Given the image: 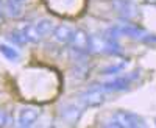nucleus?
Listing matches in <instances>:
<instances>
[{
  "label": "nucleus",
  "instance_id": "1",
  "mask_svg": "<svg viewBox=\"0 0 156 128\" xmlns=\"http://www.w3.org/2000/svg\"><path fill=\"white\" fill-rule=\"evenodd\" d=\"M105 126H117V128H142L145 126V120L139 117L134 112H128V111H117L114 116L103 123Z\"/></svg>",
  "mask_w": 156,
  "mask_h": 128
},
{
  "label": "nucleus",
  "instance_id": "2",
  "mask_svg": "<svg viewBox=\"0 0 156 128\" xmlns=\"http://www.w3.org/2000/svg\"><path fill=\"white\" fill-rule=\"evenodd\" d=\"M72 50L75 52H80V53H89L92 50V37L87 34V31H84L83 28H75L70 37V42Z\"/></svg>",
  "mask_w": 156,
  "mask_h": 128
},
{
  "label": "nucleus",
  "instance_id": "3",
  "mask_svg": "<svg viewBox=\"0 0 156 128\" xmlns=\"http://www.w3.org/2000/svg\"><path fill=\"white\" fill-rule=\"evenodd\" d=\"M139 76L137 72H133V73H128V75H123V76H117V78H112V80H108L105 83H101L100 87L103 89L105 92H117V91H125V89L129 87L136 78Z\"/></svg>",
  "mask_w": 156,
  "mask_h": 128
},
{
  "label": "nucleus",
  "instance_id": "4",
  "mask_svg": "<svg viewBox=\"0 0 156 128\" xmlns=\"http://www.w3.org/2000/svg\"><path fill=\"white\" fill-rule=\"evenodd\" d=\"M80 100H81L83 106L95 108V106H100L106 101V92L103 91L100 86L98 87H90L80 95Z\"/></svg>",
  "mask_w": 156,
  "mask_h": 128
},
{
  "label": "nucleus",
  "instance_id": "5",
  "mask_svg": "<svg viewBox=\"0 0 156 128\" xmlns=\"http://www.w3.org/2000/svg\"><path fill=\"white\" fill-rule=\"evenodd\" d=\"M111 6L126 20L134 19L137 16V8L134 6L133 2H129V0H112Z\"/></svg>",
  "mask_w": 156,
  "mask_h": 128
},
{
  "label": "nucleus",
  "instance_id": "6",
  "mask_svg": "<svg viewBox=\"0 0 156 128\" xmlns=\"http://www.w3.org/2000/svg\"><path fill=\"white\" fill-rule=\"evenodd\" d=\"M39 117V109L34 106H25L19 111L17 125L19 126H31Z\"/></svg>",
  "mask_w": 156,
  "mask_h": 128
},
{
  "label": "nucleus",
  "instance_id": "7",
  "mask_svg": "<svg viewBox=\"0 0 156 128\" xmlns=\"http://www.w3.org/2000/svg\"><path fill=\"white\" fill-rule=\"evenodd\" d=\"M72 33H73V28L69 27V25L66 23H61L58 25V27L53 28V33H51V36H53V39L61 44V45H66L70 42V37H72Z\"/></svg>",
  "mask_w": 156,
  "mask_h": 128
},
{
  "label": "nucleus",
  "instance_id": "8",
  "mask_svg": "<svg viewBox=\"0 0 156 128\" xmlns=\"http://www.w3.org/2000/svg\"><path fill=\"white\" fill-rule=\"evenodd\" d=\"M81 114H83L81 106H78L75 103H70V105H66V106L61 108V117L69 123H76L80 120Z\"/></svg>",
  "mask_w": 156,
  "mask_h": 128
},
{
  "label": "nucleus",
  "instance_id": "9",
  "mask_svg": "<svg viewBox=\"0 0 156 128\" xmlns=\"http://www.w3.org/2000/svg\"><path fill=\"white\" fill-rule=\"evenodd\" d=\"M34 27H36L39 36H41V39H45L47 36H50L51 33H53L55 23H53V20H50V19H39L34 23Z\"/></svg>",
  "mask_w": 156,
  "mask_h": 128
},
{
  "label": "nucleus",
  "instance_id": "10",
  "mask_svg": "<svg viewBox=\"0 0 156 128\" xmlns=\"http://www.w3.org/2000/svg\"><path fill=\"white\" fill-rule=\"evenodd\" d=\"M0 53H2V56L3 58H6L8 61H11V62H14V61H17L19 59V52L14 48V45L12 44H0Z\"/></svg>",
  "mask_w": 156,
  "mask_h": 128
},
{
  "label": "nucleus",
  "instance_id": "11",
  "mask_svg": "<svg viewBox=\"0 0 156 128\" xmlns=\"http://www.w3.org/2000/svg\"><path fill=\"white\" fill-rule=\"evenodd\" d=\"M5 12H6V16L12 17V19H17L23 14V11H22V5L19 3H14V2H9V0H6V3L3 6Z\"/></svg>",
  "mask_w": 156,
  "mask_h": 128
},
{
  "label": "nucleus",
  "instance_id": "12",
  "mask_svg": "<svg viewBox=\"0 0 156 128\" xmlns=\"http://www.w3.org/2000/svg\"><path fill=\"white\" fill-rule=\"evenodd\" d=\"M8 41H9L12 45H23V44H27V41H25V37L22 36L20 30L11 31V33L8 34Z\"/></svg>",
  "mask_w": 156,
  "mask_h": 128
},
{
  "label": "nucleus",
  "instance_id": "13",
  "mask_svg": "<svg viewBox=\"0 0 156 128\" xmlns=\"http://www.w3.org/2000/svg\"><path fill=\"white\" fill-rule=\"evenodd\" d=\"M125 66H126V62H119V64H114V66H108V67H105L101 72L105 73V75H111V73H119L122 69H125Z\"/></svg>",
  "mask_w": 156,
  "mask_h": 128
},
{
  "label": "nucleus",
  "instance_id": "14",
  "mask_svg": "<svg viewBox=\"0 0 156 128\" xmlns=\"http://www.w3.org/2000/svg\"><path fill=\"white\" fill-rule=\"evenodd\" d=\"M9 123V117L5 111H0V126H6Z\"/></svg>",
  "mask_w": 156,
  "mask_h": 128
},
{
  "label": "nucleus",
  "instance_id": "15",
  "mask_svg": "<svg viewBox=\"0 0 156 128\" xmlns=\"http://www.w3.org/2000/svg\"><path fill=\"white\" fill-rule=\"evenodd\" d=\"M9 2H14V3H19V5H22V3H25L27 0H9Z\"/></svg>",
  "mask_w": 156,
  "mask_h": 128
},
{
  "label": "nucleus",
  "instance_id": "16",
  "mask_svg": "<svg viewBox=\"0 0 156 128\" xmlns=\"http://www.w3.org/2000/svg\"><path fill=\"white\" fill-rule=\"evenodd\" d=\"M148 3H156V0H147Z\"/></svg>",
  "mask_w": 156,
  "mask_h": 128
},
{
  "label": "nucleus",
  "instance_id": "17",
  "mask_svg": "<svg viewBox=\"0 0 156 128\" xmlns=\"http://www.w3.org/2000/svg\"><path fill=\"white\" fill-rule=\"evenodd\" d=\"M0 19H2V11H0Z\"/></svg>",
  "mask_w": 156,
  "mask_h": 128
}]
</instances>
